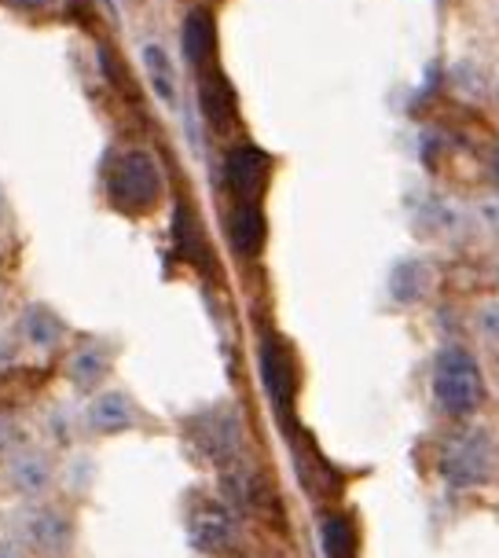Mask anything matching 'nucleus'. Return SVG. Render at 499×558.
Masks as SVG:
<instances>
[{
	"label": "nucleus",
	"mask_w": 499,
	"mask_h": 558,
	"mask_svg": "<svg viewBox=\"0 0 499 558\" xmlns=\"http://www.w3.org/2000/svg\"><path fill=\"white\" fill-rule=\"evenodd\" d=\"M471 327H474L477 342L488 349H499V298H485V302L474 308Z\"/></svg>",
	"instance_id": "obj_21"
},
{
	"label": "nucleus",
	"mask_w": 499,
	"mask_h": 558,
	"mask_svg": "<svg viewBox=\"0 0 499 558\" xmlns=\"http://www.w3.org/2000/svg\"><path fill=\"white\" fill-rule=\"evenodd\" d=\"M173 235H177V251L184 257L198 262L206 251L203 235H198V225H195V214H187V206H177V225H173Z\"/></svg>",
	"instance_id": "obj_20"
},
{
	"label": "nucleus",
	"mask_w": 499,
	"mask_h": 558,
	"mask_svg": "<svg viewBox=\"0 0 499 558\" xmlns=\"http://www.w3.org/2000/svg\"><path fill=\"white\" fill-rule=\"evenodd\" d=\"M294 460H297V474H302L305 488L316 496V500L334 496L338 488H342V485H338L334 471H331V463H327L324 456H319L316 448L305 441V437H294Z\"/></svg>",
	"instance_id": "obj_16"
},
{
	"label": "nucleus",
	"mask_w": 499,
	"mask_h": 558,
	"mask_svg": "<svg viewBox=\"0 0 499 558\" xmlns=\"http://www.w3.org/2000/svg\"><path fill=\"white\" fill-rule=\"evenodd\" d=\"M23 338L34 349H41V353H48V349H56L59 342L66 338V324L59 320L56 308L48 305H29L23 313Z\"/></svg>",
	"instance_id": "obj_17"
},
{
	"label": "nucleus",
	"mask_w": 499,
	"mask_h": 558,
	"mask_svg": "<svg viewBox=\"0 0 499 558\" xmlns=\"http://www.w3.org/2000/svg\"><path fill=\"white\" fill-rule=\"evenodd\" d=\"M430 390L437 408L448 418H471L485 404V375L477 356L466 345H445L434 356L430 367Z\"/></svg>",
	"instance_id": "obj_2"
},
{
	"label": "nucleus",
	"mask_w": 499,
	"mask_h": 558,
	"mask_svg": "<svg viewBox=\"0 0 499 558\" xmlns=\"http://www.w3.org/2000/svg\"><path fill=\"white\" fill-rule=\"evenodd\" d=\"M499 466V441L492 434V426L471 423L459 434H452L437 456V474H441L445 488L452 493H474L485 488L496 477Z\"/></svg>",
	"instance_id": "obj_1"
},
{
	"label": "nucleus",
	"mask_w": 499,
	"mask_h": 558,
	"mask_svg": "<svg viewBox=\"0 0 499 558\" xmlns=\"http://www.w3.org/2000/svg\"><path fill=\"white\" fill-rule=\"evenodd\" d=\"M107 198L129 217L151 214L158 198H162V173H158L155 158L147 151L118 155L107 169Z\"/></svg>",
	"instance_id": "obj_3"
},
{
	"label": "nucleus",
	"mask_w": 499,
	"mask_h": 558,
	"mask_svg": "<svg viewBox=\"0 0 499 558\" xmlns=\"http://www.w3.org/2000/svg\"><path fill=\"white\" fill-rule=\"evenodd\" d=\"M192 437L198 445V452L206 460H214L217 466H235L246 456V430H243V415L235 404H209L206 412H198L192 418Z\"/></svg>",
	"instance_id": "obj_4"
},
{
	"label": "nucleus",
	"mask_w": 499,
	"mask_h": 558,
	"mask_svg": "<svg viewBox=\"0 0 499 558\" xmlns=\"http://www.w3.org/2000/svg\"><path fill=\"white\" fill-rule=\"evenodd\" d=\"M471 221L482 228L488 239H499V195H485L474 203V217Z\"/></svg>",
	"instance_id": "obj_23"
},
{
	"label": "nucleus",
	"mask_w": 499,
	"mask_h": 558,
	"mask_svg": "<svg viewBox=\"0 0 499 558\" xmlns=\"http://www.w3.org/2000/svg\"><path fill=\"white\" fill-rule=\"evenodd\" d=\"M434 291V265L426 257H404L389 272V298L397 305H418Z\"/></svg>",
	"instance_id": "obj_13"
},
{
	"label": "nucleus",
	"mask_w": 499,
	"mask_h": 558,
	"mask_svg": "<svg viewBox=\"0 0 499 558\" xmlns=\"http://www.w3.org/2000/svg\"><path fill=\"white\" fill-rule=\"evenodd\" d=\"M0 217H4V192H0Z\"/></svg>",
	"instance_id": "obj_27"
},
{
	"label": "nucleus",
	"mask_w": 499,
	"mask_h": 558,
	"mask_svg": "<svg viewBox=\"0 0 499 558\" xmlns=\"http://www.w3.org/2000/svg\"><path fill=\"white\" fill-rule=\"evenodd\" d=\"M257 364H261V383H265L268 397H272L276 412L291 415L294 397H297V383H302L294 353L287 349V342H279V338H265Z\"/></svg>",
	"instance_id": "obj_8"
},
{
	"label": "nucleus",
	"mask_w": 499,
	"mask_h": 558,
	"mask_svg": "<svg viewBox=\"0 0 499 558\" xmlns=\"http://www.w3.org/2000/svg\"><path fill=\"white\" fill-rule=\"evenodd\" d=\"M59 463L45 448L37 445H15L12 452H4V482L15 496H23L26 504L45 500V493L56 485Z\"/></svg>",
	"instance_id": "obj_7"
},
{
	"label": "nucleus",
	"mask_w": 499,
	"mask_h": 558,
	"mask_svg": "<svg viewBox=\"0 0 499 558\" xmlns=\"http://www.w3.org/2000/svg\"><path fill=\"white\" fill-rule=\"evenodd\" d=\"M181 41H184V59L198 70V74H203V70H214L217 26H214V15H209L206 8H195V12H187Z\"/></svg>",
	"instance_id": "obj_14"
},
{
	"label": "nucleus",
	"mask_w": 499,
	"mask_h": 558,
	"mask_svg": "<svg viewBox=\"0 0 499 558\" xmlns=\"http://www.w3.org/2000/svg\"><path fill=\"white\" fill-rule=\"evenodd\" d=\"M268 173H272V158L257 147H232L224 158V184L235 203H261V192L268 187Z\"/></svg>",
	"instance_id": "obj_9"
},
{
	"label": "nucleus",
	"mask_w": 499,
	"mask_h": 558,
	"mask_svg": "<svg viewBox=\"0 0 499 558\" xmlns=\"http://www.w3.org/2000/svg\"><path fill=\"white\" fill-rule=\"evenodd\" d=\"M59 477H63L66 493H77L85 496L88 488H93V477H96V463L88 452H74V460H70L66 466H59Z\"/></svg>",
	"instance_id": "obj_22"
},
{
	"label": "nucleus",
	"mask_w": 499,
	"mask_h": 558,
	"mask_svg": "<svg viewBox=\"0 0 499 558\" xmlns=\"http://www.w3.org/2000/svg\"><path fill=\"white\" fill-rule=\"evenodd\" d=\"M144 70H147V77H151L155 93L162 96L166 104H173V99H177V74H173V63H169V56L158 45L144 48Z\"/></svg>",
	"instance_id": "obj_19"
},
{
	"label": "nucleus",
	"mask_w": 499,
	"mask_h": 558,
	"mask_svg": "<svg viewBox=\"0 0 499 558\" xmlns=\"http://www.w3.org/2000/svg\"><path fill=\"white\" fill-rule=\"evenodd\" d=\"M198 107H203V118L217 129V133H228V129H235V122H239L235 93L217 66L198 74Z\"/></svg>",
	"instance_id": "obj_12"
},
{
	"label": "nucleus",
	"mask_w": 499,
	"mask_h": 558,
	"mask_svg": "<svg viewBox=\"0 0 499 558\" xmlns=\"http://www.w3.org/2000/svg\"><path fill=\"white\" fill-rule=\"evenodd\" d=\"M496 276H499V262H496Z\"/></svg>",
	"instance_id": "obj_28"
},
{
	"label": "nucleus",
	"mask_w": 499,
	"mask_h": 558,
	"mask_svg": "<svg viewBox=\"0 0 499 558\" xmlns=\"http://www.w3.org/2000/svg\"><path fill=\"white\" fill-rule=\"evenodd\" d=\"M492 177H496V181H499V147H496V151H492Z\"/></svg>",
	"instance_id": "obj_26"
},
{
	"label": "nucleus",
	"mask_w": 499,
	"mask_h": 558,
	"mask_svg": "<svg viewBox=\"0 0 499 558\" xmlns=\"http://www.w3.org/2000/svg\"><path fill=\"white\" fill-rule=\"evenodd\" d=\"M319 544L327 558H361V533L349 514H327L319 525Z\"/></svg>",
	"instance_id": "obj_18"
},
{
	"label": "nucleus",
	"mask_w": 499,
	"mask_h": 558,
	"mask_svg": "<svg viewBox=\"0 0 499 558\" xmlns=\"http://www.w3.org/2000/svg\"><path fill=\"white\" fill-rule=\"evenodd\" d=\"M114 353L118 349L111 342H104V338H85V342H77L63 364L66 383L74 386L77 393H96V386L111 372Z\"/></svg>",
	"instance_id": "obj_10"
},
{
	"label": "nucleus",
	"mask_w": 499,
	"mask_h": 558,
	"mask_svg": "<svg viewBox=\"0 0 499 558\" xmlns=\"http://www.w3.org/2000/svg\"><path fill=\"white\" fill-rule=\"evenodd\" d=\"M74 518L56 504H29L19 514V541L34 547L41 558H70L74 555Z\"/></svg>",
	"instance_id": "obj_5"
},
{
	"label": "nucleus",
	"mask_w": 499,
	"mask_h": 558,
	"mask_svg": "<svg viewBox=\"0 0 499 558\" xmlns=\"http://www.w3.org/2000/svg\"><path fill=\"white\" fill-rule=\"evenodd\" d=\"M228 239L243 257L261 254L265 246V214L261 203H235L228 214Z\"/></svg>",
	"instance_id": "obj_15"
},
{
	"label": "nucleus",
	"mask_w": 499,
	"mask_h": 558,
	"mask_svg": "<svg viewBox=\"0 0 499 558\" xmlns=\"http://www.w3.org/2000/svg\"><path fill=\"white\" fill-rule=\"evenodd\" d=\"M85 426L99 437H118L139 426V404L125 390H99L85 408Z\"/></svg>",
	"instance_id": "obj_11"
},
{
	"label": "nucleus",
	"mask_w": 499,
	"mask_h": 558,
	"mask_svg": "<svg viewBox=\"0 0 499 558\" xmlns=\"http://www.w3.org/2000/svg\"><path fill=\"white\" fill-rule=\"evenodd\" d=\"M0 558H26V544L19 536H4L0 541Z\"/></svg>",
	"instance_id": "obj_24"
},
{
	"label": "nucleus",
	"mask_w": 499,
	"mask_h": 558,
	"mask_svg": "<svg viewBox=\"0 0 499 558\" xmlns=\"http://www.w3.org/2000/svg\"><path fill=\"white\" fill-rule=\"evenodd\" d=\"M187 533L192 544L206 555H232L239 547V514L224 500L198 496L187 511Z\"/></svg>",
	"instance_id": "obj_6"
},
{
	"label": "nucleus",
	"mask_w": 499,
	"mask_h": 558,
	"mask_svg": "<svg viewBox=\"0 0 499 558\" xmlns=\"http://www.w3.org/2000/svg\"><path fill=\"white\" fill-rule=\"evenodd\" d=\"M12 8H19V12H45V8H52L56 0H8Z\"/></svg>",
	"instance_id": "obj_25"
}]
</instances>
